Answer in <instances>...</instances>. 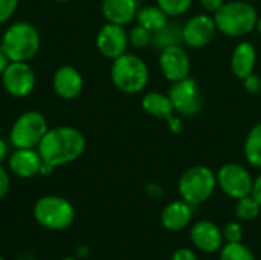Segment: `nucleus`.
Returning a JSON list of instances; mask_svg holds the SVG:
<instances>
[{
  "label": "nucleus",
  "mask_w": 261,
  "mask_h": 260,
  "mask_svg": "<svg viewBox=\"0 0 261 260\" xmlns=\"http://www.w3.org/2000/svg\"><path fill=\"white\" fill-rule=\"evenodd\" d=\"M43 162L60 167L70 164L83 156L86 150V136L81 130L70 126L49 129L37 147Z\"/></svg>",
  "instance_id": "obj_1"
},
{
  "label": "nucleus",
  "mask_w": 261,
  "mask_h": 260,
  "mask_svg": "<svg viewBox=\"0 0 261 260\" xmlns=\"http://www.w3.org/2000/svg\"><path fill=\"white\" fill-rule=\"evenodd\" d=\"M213 17L219 32L228 37H245L257 28L260 15L249 0H229Z\"/></svg>",
  "instance_id": "obj_2"
},
{
  "label": "nucleus",
  "mask_w": 261,
  "mask_h": 260,
  "mask_svg": "<svg viewBox=\"0 0 261 260\" xmlns=\"http://www.w3.org/2000/svg\"><path fill=\"white\" fill-rule=\"evenodd\" d=\"M110 78L113 86L127 95H136L142 92L150 80V70L147 63L135 54H122L115 58L110 67Z\"/></svg>",
  "instance_id": "obj_3"
},
{
  "label": "nucleus",
  "mask_w": 261,
  "mask_h": 260,
  "mask_svg": "<svg viewBox=\"0 0 261 260\" xmlns=\"http://www.w3.org/2000/svg\"><path fill=\"white\" fill-rule=\"evenodd\" d=\"M41 38L37 28L28 21H15L6 28L0 46L11 61H29L40 51Z\"/></svg>",
  "instance_id": "obj_4"
},
{
  "label": "nucleus",
  "mask_w": 261,
  "mask_h": 260,
  "mask_svg": "<svg viewBox=\"0 0 261 260\" xmlns=\"http://www.w3.org/2000/svg\"><path fill=\"white\" fill-rule=\"evenodd\" d=\"M217 188V176L206 166H193L187 169L177 182L180 199L193 207L205 204Z\"/></svg>",
  "instance_id": "obj_5"
},
{
  "label": "nucleus",
  "mask_w": 261,
  "mask_h": 260,
  "mask_svg": "<svg viewBox=\"0 0 261 260\" xmlns=\"http://www.w3.org/2000/svg\"><path fill=\"white\" fill-rule=\"evenodd\" d=\"M34 218L43 228L61 231L73 224L75 208L66 198L47 195L35 202Z\"/></svg>",
  "instance_id": "obj_6"
},
{
  "label": "nucleus",
  "mask_w": 261,
  "mask_h": 260,
  "mask_svg": "<svg viewBox=\"0 0 261 260\" xmlns=\"http://www.w3.org/2000/svg\"><path fill=\"white\" fill-rule=\"evenodd\" d=\"M47 130L44 115L37 110H28L14 121L9 130V139L15 149H37Z\"/></svg>",
  "instance_id": "obj_7"
},
{
  "label": "nucleus",
  "mask_w": 261,
  "mask_h": 260,
  "mask_svg": "<svg viewBox=\"0 0 261 260\" xmlns=\"http://www.w3.org/2000/svg\"><path fill=\"white\" fill-rule=\"evenodd\" d=\"M168 97L173 103L174 112L180 116L193 118L199 115L203 107V95L200 84L193 77L174 81L168 90Z\"/></svg>",
  "instance_id": "obj_8"
},
{
  "label": "nucleus",
  "mask_w": 261,
  "mask_h": 260,
  "mask_svg": "<svg viewBox=\"0 0 261 260\" xmlns=\"http://www.w3.org/2000/svg\"><path fill=\"white\" fill-rule=\"evenodd\" d=\"M217 176V187L231 199H240L252 193L254 178L246 167L237 162H226L223 164Z\"/></svg>",
  "instance_id": "obj_9"
},
{
  "label": "nucleus",
  "mask_w": 261,
  "mask_h": 260,
  "mask_svg": "<svg viewBox=\"0 0 261 260\" xmlns=\"http://www.w3.org/2000/svg\"><path fill=\"white\" fill-rule=\"evenodd\" d=\"M35 83V72L28 61H11L2 74V84L14 98H24L31 95Z\"/></svg>",
  "instance_id": "obj_10"
},
{
  "label": "nucleus",
  "mask_w": 261,
  "mask_h": 260,
  "mask_svg": "<svg viewBox=\"0 0 261 260\" xmlns=\"http://www.w3.org/2000/svg\"><path fill=\"white\" fill-rule=\"evenodd\" d=\"M217 34V26L211 14H196L182 25V43L193 49L208 46Z\"/></svg>",
  "instance_id": "obj_11"
},
{
  "label": "nucleus",
  "mask_w": 261,
  "mask_h": 260,
  "mask_svg": "<svg viewBox=\"0 0 261 260\" xmlns=\"http://www.w3.org/2000/svg\"><path fill=\"white\" fill-rule=\"evenodd\" d=\"M159 67L164 77L174 83L190 77L191 58L182 44L168 46L159 54Z\"/></svg>",
  "instance_id": "obj_12"
},
{
  "label": "nucleus",
  "mask_w": 261,
  "mask_h": 260,
  "mask_svg": "<svg viewBox=\"0 0 261 260\" xmlns=\"http://www.w3.org/2000/svg\"><path fill=\"white\" fill-rule=\"evenodd\" d=\"M130 41L124 26L106 23L96 34V48L109 60H115L127 52Z\"/></svg>",
  "instance_id": "obj_13"
},
{
  "label": "nucleus",
  "mask_w": 261,
  "mask_h": 260,
  "mask_svg": "<svg viewBox=\"0 0 261 260\" xmlns=\"http://www.w3.org/2000/svg\"><path fill=\"white\" fill-rule=\"evenodd\" d=\"M190 239L197 250H200L202 253H206V254L217 253L225 245L222 228L208 219H202L191 227Z\"/></svg>",
  "instance_id": "obj_14"
},
{
  "label": "nucleus",
  "mask_w": 261,
  "mask_h": 260,
  "mask_svg": "<svg viewBox=\"0 0 261 260\" xmlns=\"http://www.w3.org/2000/svg\"><path fill=\"white\" fill-rule=\"evenodd\" d=\"M43 159L37 149H15L8 156V166L12 175L21 179H29L40 175Z\"/></svg>",
  "instance_id": "obj_15"
},
{
  "label": "nucleus",
  "mask_w": 261,
  "mask_h": 260,
  "mask_svg": "<svg viewBox=\"0 0 261 260\" xmlns=\"http://www.w3.org/2000/svg\"><path fill=\"white\" fill-rule=\"evenodd\" d=\"M55 93L63 100H75L84 87L83 75L73 66H61L55 70L52 78Z\"/></svg>",
  "instance_id": "obj_16"
},
{
  "label": "nucleus",
  "mask_w": 261,
  "mask_h": 260,
  "mask_svg": "<svg viewBox=\"0 0 261 260\" xmlns=\"http://www.w3.org/2000/svg\"><path fill=\"white\" fill-rule=\"evenodd\" d=\"M193 213H194V207L185 202L184 199L171 201L164 207L161 213V224L168 231L173 233L182 231L190 225L193 219Z\"/></svg>",
  "instance_id": "obj_17"
},
{
  "label": "nucleus",
  "mask_w": 261,
  "mask_h": 260,
  "mask_svg": "<svg viewBox=\"0 0 261 260\" xmlns=\"http://www.w3.org/2000/svg\"><path fill=\"white\" fill-rule=\"evenodd\" d=\"M139 0H102L101 12L109 23L119 26L130 25L139 11Z\"/></svg>",
  "instance_id": "obj_18"
},
{
  "label": "nucleus",
  "mask_w": 261,
  "mask_h": 260,
  "mask_svg": "<svg viewBox=\"0 0 261 260\" xmlns=\"http://www.w3.org/2000/svg\"><path fill=\"white\" fill-rule=\"evenodd\" d=\"M257 63V49L251 41H240L231 54V72L236 78L245 80L254 74Z\"/></svg>",
  "instance_id": "obj_19"
},
{
  "label": "nucleus",
  "mask_w": 261,
  "mask_h": 260,
  "mask_svg": "<svg viewBox=\"0 0 261 260\" xmlns=\"http://www.w3.org/2000/svg\"><path fill=\"white\" fill-rule=\"evenodd\" d=\"M141 106L145 113H148L154 118H159V120L170 121L176 115L168 93L165 95L162 92H154V90L147 92L141 100Z\"/></svg>",
  "instance_id": "obj_20"
},
{
  "label": "nucleus",
  "mask_w": 261,
  "mask_h": 260,
  "mask_svg": "<svg viewBox=\"0 0 261 260\" xmlns=\"http://www.w3.org/2000/svg\"><path fill=\"white\" fill-rule=\"evenodd\" d=\"M136 23L145 29H148L151 34L161 31L168 21L170 17L158 6V5H145L141 6L138 14H136Z\"/></svg>",
  "instance_id": "obj_21"
},
{
  "label": "nucleus",
  "mask_w": 261,
  "mask_h": 260,
  "mask_svg": "<svg viewBox=\"0 0 261 260\" xmlns=\"http://www.w3.org/2000/svg\"><path fill=\"white\" fill-rule=\"evenodd\" d=\"M243 153L246 161L255 167L261 169V121L257 124H254L246 138H245V144H243Z\"/></svg>",
  "instance_id": "obj_22"
},
{
  "label": "nucleus",
  "mask_w": 261,
  "mask_h": 260,
  "mask_svg": "<svg viewBox=\"0 0 261 260\" xmlns=\"http://www.w3.org/2000/svg\"><path fill=\"white\" fill-rule=\"evenodd\" d=\"M151 44L154 48H158L159 51H162L168 46L182 44V26L179 23H174L170 20L161 31L153 34Z\"/></svg>",
  "instance_id": "obj_23"
},
{
  "label": "nucleus",
  "mask_w": 261,
  "mask_h": 260,
  "mask_svg": "<svg viewBox=\"0 0 261 260\" xmlns=\"http://www.w3.org/2000/svg\"><path fill=\"white\" fill-rule=\"evenodd\" d=\"M260 211L261 205L252 195H248L245 198L237 199V204H236V208H234V213H236L237 219L243 221V222H249V221L257 219Z\"/></svg>",
  "instance_id": "obj_24"
},
{
  "label": "nucleus",
  "mask_w": 261,
  "mask_h": 260,
  "mask_svg": "<svg viewBox=\"0 0 261 260\" xmlns=\"http://www.w3.org/2000/svg\"><path fill=\"white\" fill-rule=\"evenodd\" d=\"M220 260H257L251 248L243 242L225 244L220 250Z\"/></svg>",
  "instance_id": "obj_25"
},
{
  "label": "nucleus",
  "mask_w": 261,
  "mask_h": 260,
  "mask_svg": "<svg viewBox=\"0 0 261 260\" xmlns=\"http://www.w3.org/2000/svg\"><path fill=\"white\" fill-rule=\"evenodd\" d=\"M156 5L170 17H180L187 14L193 5V0H156Z\"/></svg>",
  "instance_id": "obj_26"
},
{
  "label": "nucleus",
  "mask_w": 261,
  "mask_h": 260,
  "mask_svg": "<svg viewBox=\"0 0 261 260\" xmlns=\"http://www.w3.org/2000/svg\"><path fill=\"white\" fill-rule=\"evenodd\" d=\"M151 38H153V34L148 29H145V28H142L139 25L133 26L128 31V41L135 48H145V46L151 44Z\"/></svg>",
  "instance_id": "obj_27"
},
{
  "label": "nucleus",
  "mask_w": 261,
  "mask_h": 260,
  "mask_svg": "<svg viewBox=\"0 0 261 260\" xmlns=\"http://www.w3.org/2000/svg\"><path fill=\"white\" fill-rule=\"evenodd\" d=\"M222 234L225 239V244H236V242H242L243 241V227L240 222L237 221H229L225 224V227L222 228Z\"/></svg>",
  "instance_id": "obj_28"
},
{
  "label": "nucleus",
  "mask_w": 261,
  "mask_h": 260,
  "mask_svg": "<svg viewBox=\"0 0 261 260\" xmlns=\"http://www.w3.org/2000/svg\"><path fill=\"white\" fill-rule=\"evenodd\" d=\"M20 0H0V25L6 23L15 12Z\"/></svg>",
  "instance_id": "obj_29"
},
{
  "label": "nucleus",
  "mask_w": 261,
  "mask_h": 260,
  "mask_svg": "<svg viewBox=\"0 0 261 260\" xmlns=\"http://www.w3.org/2000/svg\"><path fill=\"white\" fill-rule=\"evenodd\" d=\"M243 81V87H245V90L246 92H249V93H252V95H255V93H260L261 92V78L258 74H251L249 77H246L245 80H242Z\"/></svg>",
  "instance_id": "obj_30"
},
{
  "label": "nucleus",
  "mask_w": 261,
  "mask_h": 260,
  "mask_svg": "<svg viewBox=\"0 0 261 260\" xmlns=\"http://www.w3.org/2000/svg\"><path fill=\"white\" fill-rule=\"evenodd\" d=\"M171 260H199V259H197V254H196L193 250H190V248H187V247H182V248H177V250L173 253Z\"/></svg>",
  "instance_id": "obj_31"
},
{
  "label": "nucleus",
  "mask_w": 261,
  "mask_h": 260,
  "mask_svg": "<svg viewBox=\"0 0 261 260\" xmlns=\"http://www.w3.org/2000/svg\"><path fill=\"white\" fill-rule=\"evenodd\" d=\"M226 0H200V5H202V8L205 9L206 14H213L214 15L223 6Z\"/></svg>",
  "instance_id": "obj_32"
},
{
  "label": "nucleus",
  "mask_w": 261,
  "mask_h": 260,
  "mask_svg": "<svg viewBox=\"0 0 261 260\" xmlns=\"http://www.w3.org/2000/svg\"><path fill=\"white\" fill-rule=\"evenodd\" d=\"M9 185H11V181H9V173L2 167L0 164V199L5 198L9 192Z\"/></svg>",
  "instance_id": "obj_33"
},
{
  "label": "nucleus",
  "mask_w": 261,
  "mask_h": 260,
  "mask_svg": "<svg viewBox=\"0 0 261 260\" xmlns=\"http://www.w3.org/2000/svg\"><path fill=\"white\" fill-rule=\"evenodd\" d=\"M168 123V127H170V130L174 133V135H180L182 132H184V121H182V118H180V115H174L170 121H167Z\"/></svg>",
  "instance_id": "obj_34"
},
{
  "label": "nucleus",
  "mask_w": 261,
  "mask_h": 260,
  "mask_svg": "<svg viewBox=\"0 0 261 260\" xmlns=\"http://www.w3.org/2000/svg\"><path fill=\"white\" fill-rule=\"evenodd\" d=\"M261 205V173L254 179V185H252V193H251Z\"/></svg>",
  "instance_id": "obj_35"
},
{
  "label": "nucleus",
  "mask_w": 261,
  "mask_h": 260,
  "mask_svg": "<svg viewBox=\"0 0 261 260\" xmlns=\"http://www.w3.org/2000/svg\"><path fill=\"white\" fill-rule=\"evenodd\" d=\"M11 63V60H9V57L6 55V52L3 51V48L0 46V77H2V74L5 72V69L8 67V64Z\"/></svg>",
  "instance_id": "obj_36"
},
{
  "label": "nucleus",
  "mask_w": 261,
  "mask_h": 260,
  "mask_svg": "<svg viewBox=\"0 0 261 260\" xmlns=\"http://www.w3.org/2000/svg\"><path fill=\"white\" fill-rule=\"evenodd\" d=\"M8 156H9V147H8V143H6L3 138H0V164H2Z\"/></svg>",
  "instance_id": "obj_37"
},
{
  "label": "nucleus",
  "mask_w": 261,
  "mask_h": 260,
  "mask_svg": "<svg viewBox=\"0 0 261 260\" xmlns=\"http://www.w3.org/2000/svg\"><path fill=\"white\" fill-rule=\"evenodd\" d=\"M147 190H148V195H151V196H154V198L161 196V192H162L161 187H159L158 184H148Z\"/></svg>",
  "instance_id": "obj_38"
},
{
  "label": "nucleus",
  "mask_w": 261,
  "mask_h": 260,
  "mask_svg": "<svg viewBox=\"0 0 261 260\" xmlns=\"http://www.w3.org/2000/svg\"><path fill=\"white\" fill-rule=\"evenodd\" d=\"M255 29H257V31L260 32V35H261V15L258 17V21H257V28H255Z\"/></svg>",
  "instance_id": "obj_39"
},
{
  "label": "nucleus",
  "mask_w": 261,
  "mask_h": 260,
  "mask_svg": "<svg viewBox=\"0 0 261 260\" xmlns=\"http://www.w3.org/2000/svg\"><path fill=\"white\" fill-rule=\"evenodd\" d=\"M57 2H60V3H66V2H70V0H57Z\"/></svg>",
  "instance_id": "obj_40"
},
{
  "label": "nucleus",
  "mask_w": 261,
  "mask_h": 260,
  "mask_svg": "<svg viewBox=\"0 0 261 260\" xmlns=\"http://www.w3.org/2000/svg\"><path fill=\"white\" fill-rule=\"evenodd\" d=\"M63 260H76V259H73V257H64Z\"/></svg>",
  "instance_id": "obj_41"
},
{
  "label": "nucleus",
  "mask_w": 261,
  "mask_h": 260,
  "mask_svg": "<svg viewBox=\"0 0 261 260\" xmlns=\"http://www.w3.org/2000/svg\"><path fill=\"white\" fill-rule=\"evenodd\" d=\"M0 260H5V259H3V257H0Z\"/></svg>",
  "instance_id": "obj_42"
},
{
  "label": "nucleus",
  "mask_w": 261,
  "mask_h": 260,
  "mask_svg": "<svg viewBox=\"0 0 261 260\" xmlns=\"http://www.w3.org/2000/svg\"><path fill=\"white\" fill-rule=\"evenodd\" d=\"M249 2H251V0H249Z\"/></svg>",
  "instance_id": "obj_43"
}]
</instances>
